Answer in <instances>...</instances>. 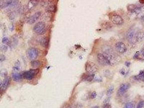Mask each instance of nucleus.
Segmentation results:
<instances>
[{"label": "nucleus", "instance_id": "79ce46f5", "mask_svg": "<svg viewBox=\"0 0 144 108\" xmlns=\"http://www.w3.org/2000/svg\"><path fill=\"white\" fill-rule=\"evenodd\" d=\"M139 2L142 4H144V0H139Z\"/></svg>", "mask_w": 144, "mask_h": 108}, {"label": "nucleus", "instance_id": "473e14b6", "mask_svg": "<svg viewBox=\"0 0 144 108\" xmlns=\"http://www.w3.org/2000/svg\"><path fill=\"white\" fill-rule=\"evenodd\" d=\"M8 42H9V39H8V37H4L3 38V39H2V43L3 44H7V43H8Z\"/></svg>", "mask_w": 144, "mask_h": 108}, {"label": "nucleus", "instance_id": "2f4dec72", "mask_svg": "<svg viewBox=\"0 0 144 108\" xmlns=\"http://www.w3.org/2000/svg\"><path fill=\"white\" fill-rule=\"evenodd\" d=\"M144 106V101H142L141 102H139L136 108H142Z\"/></svg>", "mask_w": 144, "mask_h": 108}, {"label": "nucleus", "instance_id": "f8f14e48", "mask_svg": "<svg viewBox=\"0 0 144 108\" xmlns=\"http://www.w3.org/2000/svg\"><path fill=\"white\" fill-rule=\"evenodd\" d=\"M10 78L9 77H6L4 78V81H3V82L2 83V86L0 88V92L2 93L4 92L9 87V84L10 83Z\"/></svg>", "mask_w": 144, "mask_h": 108}, {"label": "nucleus", "instance_id": "cd10ccee", "mask_svg": "<svg viewBox=\"0 0 144 108\" xmlns=\"http://www.w3.org/2000/svg\"><path fill=\"white\" fill-rule=\"evenodd\" d=\"M7 71H6V70L5 69H3L0 70V75H1L2 77H6L7 76Z\"/></svg>", "mask_w": 144, "mask_h": 108}, {"label": "nucleus", "instance_id": "412c9836", "mask_svg": "<svg viewBox=\"0 0 144 108\" xmlns=\"http://www.w3.org/2000/svg\"><path fill=\"white\" fill-rule=\"evenodd\" d=\"M56 6L54 4H52V5L48 6V7L46 8V10L47 12L52 13V12H55V11H56Z\"/></svg>", "mask_w": 144, "mask_h": 108}, {"label": "nucleus", "instance_id": "bb28decb", "mask_svg": "<svg viewBox=\"0 0 144 108\" xmlns=\"http://www.w3.org/2000/svg\"><path fill=\"white\" fill-rule=\"evenodd\" d=\"M114 88L113 86H110L108 88V89H107V96H110L112 94V93L114 91Z\"/></svg>", "mask_w": 144, "mask_h": 108}, {"label": "nucleus", "instance_id": "20e7f679", "mask_svg": "<svg viewBox=\"0 0 144 108\" xmlns=\"http://www.w3.org/2000/svg\"><path fill=\"white\" fill-rule=\"evenodd\" d=\"M38 72V69H30L28 71H24L21 74V75L23 78L27 80L30 81L36 76Z\"/></svg>", "mask_w": 144, "mask_h": 108}, {"label": "nucleus", "instance_id": "a19ab883", "mask_svg": "<svg viewBox=\"0 0 144 108\" xmlns=\"http://www.w3.org/2000/svg\"><path fill=\"white\" fill-rule=\"evenodd\" d=\"M130 62H126V63H125V65H126V66H127V67H130Z\"/></svg>", "mask_w": 144, "mask_h": 108}, {"label": "nucleus", "instance_id": "b1692460", "mask_svg": "<svg viewBox=\"0 0 144 108\" xmlns=\"http://www.w3.org/2000/svg\"><path fill=\"white\" fill-rule=\"evenodd\" d=\"M137 6L135 4H130L128 6H127V10H128V11H129L130 12H133L135 10V9L136 8Z\"/></svg>", "mask_w": 144, "mask_h": 108}, {"label": "nucleus", "instance_id": "423d86ee", "mask_svg": "<svg viewBox=\"0 0 144 108\" xmlns=\"http://www.w3.org/2000/svg\"><path fill=\"white\" fill-rule=\"evenodd\" d=\"M136 32L133 30H129L126 34V38L130 44H134L136 42Z\"/></svg>", "mask_w": 144, "mask_h": 108}, {"label": "nucleus", "instance_id": "c03bdc74", "mask_svg": "<svg viewBox=\"0 0 144 108\" xmlns=\"http://www.w3.org/2000/svg\"><path fill=\"white\" fill-rule=\"evenodd\" d=\"M100 108L98 106H96V107H93V108Z\"/></svg>", "mask_w": 144, "mask_h": 108}, {"label": "nucleus", "instance_id": "9d476101", "mask_svg": "<svg viewBox=\"0 0 144 108\" xmlns=\"http://www.w3.org/2000/svg\"><path fill=\"white\" fill-rule=\"evenodd\" d=\"M116 49L120 54L125 53L127 50V48L125 43L122 42H118L115 45Z\"/></svg>", "mask_w": 144, "mask_h": 108}, {"label": "nucleus", "instance_id": "9b49d317", "mask_svg": "<svg viewBox=\"0 0 144 108\" xmlns=\"http://www.w3.org/2000/svg\"><path fill=\"white\" fill-rule=\"evenodd\" d=\"M41 15V11H38L37 12H36L31 17H30L28 19L27 23L29 24H32L34 23L39 18V17H40Z\"/></svg>", "mask_w": 144, "mask_h": 108}, {"label": "nucleus", "instance_id": "c85d7f7f", "mask_svg": "<svg viewBox=\"0 0 144 108\" xmlns=\"http://www.w3.org/2000/svg\"><path fill=\"white\" fill-rule=\"evenodd\" d=\"M12 43L14 45V46H16L18 45V38L15 37V36H14L12 37Z\"/></svg>", "mask_w": 144, "mask_h": 108}, {"label": "nucleus", "instance_id": "7ed1b4c3", "mask_svg": "<svg viewBox=\"0 0 144 108\" xmlns=\"http://www.w3.org/2000/svg\"><path fill=\"white\" fill-rule=\"evenodd\" d=\"M85 70L88 74H94L98 71L99 68L98 65L94 62L88 61L85 65Z\"/></svg>", "mask_w": 144, "mask_h": 108}, {"label": "nucleus", "instance_id": "1a4fd4ad", "mask_svg": "<svg viewBox=\"0 0 144 108\" xmlns=\"http://www.w3.org/2000/svg\"><path fill=\"white\" fill-rule=\"evenodd\" d=\"M38 50L35 48H31L29 49L28 51V56L30 60H35L38 56Z\"/></svg>", "mask_w": 144, "mask_h": 108}, {"label": "nucleus", "instance_id": "0eeeda50", "mask_svg": "<svg viewBox=\"0 0 144 108\" xmlns=\"http://www.w3.org/2000/svg\"><path fill=\"white\" fill-rule=\"evenodd\" d=\"M97 58L98 62L101 65H103V66H106V65H110L108 60L106 56L104 54L99 53L97 55Z\"/></svg>", "mask_w": 144, "mask_h": 108}, {"label": "nucleus", "instance_id": "a878e982", "mask_svg": "<svg viewBox=\"0 0 144 108\" xmlns=\"http://www.w3.org/2000/svg\"><path fill=\"white\" fill-rule=\"evenodd\" d=\"M124 108H135V104L132 102H128L125 104Z\"/></svg>", "mask_w": 144, "mask_h": 108}, {"label": "nucleus", "instance_id": "72a5a7b5", "mask_svg": "<svg viewBox=\"0 0 144 108\" xmlns=\"http://www.w3.org/2000/svg\"><path fill=\"white\" fill-rule=\"evenodd\" d=\"M96 95H97V94H96V91H93V92L92 93L90 94V99H95V98L96 97Z\"/></svg>", "mask_w": 144, "mask_h": 108}, {"label": "nucleus", "instance_id": "e433bc0d", "mask_svg": "<svg viewBox=\"0 0 144 108\" xmlns=\"http://www.w3.org/2000/svg\"><path fill=\"white\" fill-rule=\"evenodd\" d=\"M6 60V57L4 55H0V62H3Z\"/></svg>", "mask_w": 144, "mask_h": 108}, {"label": "nucleus", "instance_id": "ddd939ff", "mask_svg": "<svg viewBox=\"0 0 144 108\" xmlns=\"http://www.w3.org/2000/svg\"><path fill=\"white\" fill-rule=\"evenodd\" d=\"M39 3V0H29L27 4V8L29 10L34 9Z\"/></svg>", "mask_w": 144, "mask_h": 108}, {"label": "nucleus", "instance_id": "6e6552de", "mask_svg": "<svg viewBox=\"0 0 144 108\" xmlns=\"http://www.w3.org/2000/svg\"><path fill=\"white\" fill-rule=\"evenodd\" d=\"M130 87V84L129 83H124L121 85L119 89L118 90V95L119 96H122L123 95L125 94L127 91L128 90Z\"/></svg>", "mask_w": 144, "mask_h": 108}, {"label": "nucleus", "instance_id": "4468645a", "mask_svg": "<svg viewBox=\"0 0 144 108\" xmlns=\"http://www.w3.org/2000/svg\"><path fill=\"white\" fill-rule=\"evenodd\" d=\"M39 43L42 47L47 48L49 44V40L47 37H42L39 40Z\"/></svg>", "mask_w": 144, "mask_h": 108}, {"label": "nucleus", "instance_id": "39448f33", "mask_svg": "<svg viewBox=\"0 0 144 108\" xmlns=\"http://www.w3.org/2000/svg\"><path fill=\"white\" fill-rule=\"evenodd\" d=\"M109 19L113 24L116 25H122L124 23V19L119 15L116 13L111 12L108 15Z\"/></svg>", "mask_w": 144, "mask_h": 108}, {"label": "nucleus", "instance_id": "f03ea898", "mask_svg": "<svg viewBox=\"0 0 144 108\" xmlns=\"http://www.w3.org/2000/svg\"><path fill=\"white\" fill-rule=\"evenodd\" d=\"M47 27L45 23L44 22H39L37 23L34 27V31L38 35H43L46 32Z\"/></svg>", "mask_w": 144, "mask_h": 108}, {"label": "nucleus", "instance_id": "5701e85b", "mask_svg": "<svg viewBox=\"0 0 144 108\" xmlns=\"http://www.w3.org/2000/svg\"><path fill=\"white\" fill-rule=\"evenodd\" d=\"M51 14L52 13L47 12L46 13L44 14V15H42V18L44 19V20L46 21H50L51 18Z\"/></svg>", "mask_w": 144, "mask_h": 108}, {"label": "nucleus", "instance_id": "aec40b11", "mask_svg": "<svg viewBox=\"0 0 144 108\" xmlns=\"http://www.w3.org/2000/svg\"><path fill=\"white\" fill-rule=\"evenodd\" d=\"M94 74H87L86 75H85L84 76V78L83 79L84 81H86L88 82H90L92 80H94Z\"/></svg>", "mask_w": 144, "mask_h": 108}, {"label": "nucleus", "instance_id": "c9c22d12", "mask_svg": "<svg viewBox=\"0 0 144 108\" xmlns=\"http://www.w3.org/2000/svg\"><path fill=\"white\" fill-rule=\"evenodd\" d=\"M103 108H112L110 104L108 103H105L103 106Z\"/></svg>", "mask_w": 144, "mask_h": 108}, {"label": "nucleus", "instance_id": "dca6fc26", "mask_svg": "<svg viewBox=\"0 0 144 108\" xmlns=\"http://www.w3.org/2000/svg\"><path fill=\"white\" fill-rule=\"evenodd\" d=\"M136 40L137 42H142L144 39V32L142 31H138L136 32Z\"/></svg>", "mask_w": 144, "mask_h": 108}, {"label": "nucleus", "instance_id": "f257e3e1", "mask_svg": "<svg viewBox=\"0 0 144 108\" xmlns=\"http://www.w3.org/2000/svg\"><path fill=\"white\" fill-rule=\"evenodd\" d=\"M104 54L106 56L110 62V64L111 65H115L119 63L121 61V57L118 55L114 53L110 48H106Z\"/></svg>", "mask_w": 144, "mask_h": 108}, {"label": "nucleus", "instance_id": "ea45409f", "mask_svg": "<svg viewBox=\"0 0 144 108\" xmlns=\"http://www.w3.org/2000/svg\"><path fill=\"white\" fill-rule=\"evenodd\" d=\"M141 53H142V55L144 57V46L142 47V48Z\"/></svg>", "mask_w": 144, "mask_h": 108}, {"label": "nucleus", "instance_id": "7c9ffc66", "mask_svg": "<svg viewBox=\"0 0 144 108\" xmlns=\"http://www.w3.org/2000/svg\"><path fill=\"white\" fill-rule=\"evenodd\" d=\"M22 27H23V24L21 22L20 23L18 22V23L16 24V30H18V31H19V30H21Z\"/></svg>", "mask_w": 144, "mask_h": 108}, {"label": "nucleus", "instance_id": "f3484780", "mask_svg": "<svg viewBox=\"0 0 144 108\" xmlns=\"http://www.w3.org/2000/svg\"><path fill=\"white\" fill-rule=\"evenodd\" d=\"M52 4V0H42L41 2V5L45 8Z\"/></svg>", "mask_w": 144, "mask_h": 108}, {"label": "nucleus", "instance_id": "393cba45", "mask_svg": "<svg viewBox=\"0 0 144 108\" xmlns=\"http://www.w3.org/2000/svg\"><path fill=\"white\" fill-rule=\"evenodd\" d=\"M20 62L18 61V62L15 63L14 67H13V70L14 71H18L20 70Z\"/></svg>", "mask_w": 144, "mask_h": 108}, {"label": "nucleus", "instance_id": "a211bd4d", "mask_svg": "<svg viewBox=\"0 0 144 108\" xmlns=\"http://www.w3.org/2000/svg\"><path fill=\"white\" fill-rule=\"evenodd\" d=\"M12 78L14 81H21L22 76L21 74L18 73H14L12 74Z\"/></svg>", "mask_w": 144, "mask_h": 108}, {"label": "nucleus", "instance_id": "c756f323", "mask_svg": "<svg viewBox=\"0 0 144 108\" xmlns=\"http://www.w3.org/2000/svg\"><path fill=\"white\" fill-rule=\"evenodd\" d=\"M8 50V47L6 45H1L0 46V50L3 52H6Z\"/></svg>", "mask_w": 144, "mask_h": 108}, {"label": "nucleus", "instance_id": "2eb2a0df", "mask_svg": "<svg viewBox=\"0 0 144 108\" xmlns=\"http://www.w3.org/2000/svg\"><path fill=\"white\" fill-rule=\"evenodd\" d=\"M101 26L104 29H110L113 27V24L110 22L105 21L101 23Z\"/></svg>", "mask_w": 144, "mask_h": 108}, {"label": "nucleus", "instance_id": "6ab92c4d", "mask_svg": "<svg viewBox=\"0 0 144 108\" xmlns=\"http://www.w3.org/2000/svg\"><path fill=\"white\" fill-rule=\"evenodd\" d=\"M136 80L142 81L144 82V71H140L139 74L136 76H134L133 77Z\"/></svg>", "mask_w": 144, "mask_h": 108}, {"label": "nucleus", "instance_id": "58836bf2", "mask_svg": "<svg viewBox=\"0 0 144 108\" xmlns=\"http://www.w3.org/2000/svg\"><path fill=\"white\" fill-rule=\"evenodd\" d=\"M141 21H142V23L143 25V27H144V15H143L142 18H141Z\"/></svg>", "mask_w": 144, "mask_h": 108}, {"label": "nucleus", "instance_id": "4be33fe9", "mask_svg": "<svg viewBox=\"0 0 144 108\" xmlns=\"http://www.w3.org/2000/svg\"><path fill=\"white\" fill-rule=\"evenodd\" d=\"M41 62L39 61H36V60H33L31 62V66L32 67H34V68H38L40 67L41 65Z\"/></svg>", "mask_w": 144, "mask_h": 108}, {"label": "nucleus", "instance_id": "37998d69", "mask_svg": "<svg viewBox=\"0 0 144 108\" xmlns=\"http://www.w3.org/2000/svg\"><path fill=\"white\" fill-rule=\"evenodd\" d=\"M2 86V83L1 82H0V88H1Z\"/></svg>", "mask_w": 144, "mask_h": 108}, {"label": "nucleus", "instance_id": "4c0bfd02", "mask_svg": "<svg viewBox=\"0 0 144 108\" xmlns=\"http://www.w3.org/2000/svg\"><path fill=\"white\" fill-rule=\"evenodd\" d=\"M139 55H140V52L137 51L136 53V54L134 55V56L133 58H134V59H137V58H138L139 57Z\"/></svg>", "mask_w": 144, "mask_h": 108}, {"label": "nucleus", "instance_id": "f704fd0d", "mask_svg": "<svg viewBox=\"0 0 144 108\" xmlns=\"http://www.w3.org/2000/svg\"><path fill=\"white\" fill-rule=\"evenodd\" d=\"M15 14L14 12H11L10 14L9 15V18L11 19V20H12V19H14V18H15Z\"/></svg>", "mask_w": 144, "mask_h": 108}]
</instances>
